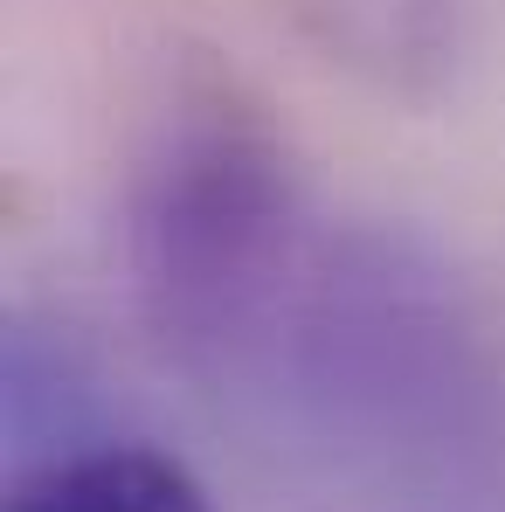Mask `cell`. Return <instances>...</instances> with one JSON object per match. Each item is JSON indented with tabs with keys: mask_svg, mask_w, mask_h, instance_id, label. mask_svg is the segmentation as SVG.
<instances>
[{
	"mask_svg": "<svg viewBox=\"0 0 505 512\" xmlns=\"http://www.w3.org/2000/svg\"><path fill=\"white\" fill-rule=\"evenodd\" d=\"M298 194L277 146L229 97L180 104L132 194V270L187 360H222L277 305Z\"/></svg>",
	"mask_w": 505,
	"mask_h": 512,
	"instance_id": "6da1fadb",
	"label": "cell"
},
{
	"mask_svg": "<svg viewBox=\"0 0 505 512\" xmlns=\"http://www.w3.org/2000/svg\"><path fill=\"white\" fill-rule=\"evenodd\" d=\"M284 21L353 84L429 104L471 56V0H277Z\"/></svg>",
	"mask_w": 505,
	"mask_h": 512,
	"instance_id": "7a4b0ae2",
	"label": "cell"
},
{
	"mask_svg": "<svg viewBox=\"0 0 505 512\" xmlns=\"http://www.w3.org/2000/svg\"><path fill=\"white\" fill-rule=\"evenodd\" d=\"M7 512H208V492L167 450L84 443L28 464L7 485Z\"/></svg>",
	"mask_w": 505,
	"mask_h": 512,
	"instance_id": "3957f363",
	"label": "cell"
}]
</instances>
